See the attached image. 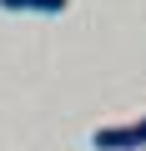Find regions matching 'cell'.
Segmentation results:
<instances>
[{
	"mask_svg": "<svg viewBox=\"0 0 146 151\" xmlns=\"http://www.w3.org/2000/svg\"><path fill=\"white\" fill-rule=\"evenodd\" d=\"M5 10H35V15H60L70 0H0Z\"/></svg>",
	"mask_w": 146,
	"mask_h": 151,
	"instance_id": "cell-2",
	"label": "cell"
},
{
	"mask_svg": "<svg viewBox=\"0 0 146 151\" xmlns=\"http://www.w3.org/2000/svg\"><path fill=\"white\" fill-rule=\"evenodd\" d=\"M96 151H146V116L136 121H116V126H96L91 131Z\"/></svg>",
	"mask_w": 146,
	"mask_h": 151,
	"instance_id": "cell-1",
	"label": "cell"
}]
</instances>
